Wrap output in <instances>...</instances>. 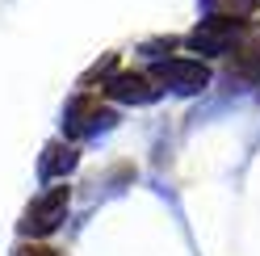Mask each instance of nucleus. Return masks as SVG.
<instances>
[{"label": "nucleus", "mask_w": 260, "mask_h": 256, "mask_svg": "<svg viewBox=\"0 0 260 256\" xmlns=\"http://www.w3.org/2000/svg\"><path fill=\"white\" fill-rule=\"evenodd\" d=\"M105 88L113 92V97H122V101H151V97H159V84L151 76H143V72H122V76H113Z\"/></svg>", "instance_id": "obj_3"}, {"label": "nucleus", "mask_w": 260, "mask_h": 256, "mask_svg": "<svg viewBox=\"0 0 260 256\" xmlns=\"http://www.w3.org/2000/svg\"><path fill=\"white\" fill-rule=\"evenodd\" d=\"M101 118H109V109H101L96 101H84V97H80V101L72 105V131H76V135H80V131H92Z\"/></svg>", "instance_id": "obj_4"}, {"label": "nucleus", "mask_w": 260, "mask_h": 256, "mask_svg": "<svg viewBox=\"0 0 260 256\" xmlns=\"http://www.w3.org/2000/svg\"><path fill=\"white\" fill-rule=\"evenodd\" d=\"M68 202H72V189L68 185H55V189H46L42 198H34L25 206V218H21V231L25 235H51L63 214H68Z\"/></svg>", "instance_id": "obj_1"}, {"label": "nucleus", "mask_w": 260, "mask_h": 256, "mask_svg": "<svg viewBox=\"0 0 260 256\" xmlns=\"http://www.w3.org/2000/svg\"><path fill=\"white\" fill-rule=\"evenodd\" d=\"M159 80H168L176 92H198V88H206L210 72H206V63H198V59H168L164 68H159Z\"/></svg>", "instance_id": "obj_2"}, {"label": "nucleus", "mask_w": 260, "mask_h": 256, "mask_svg": "<svg viewBox=\"0 0 260 256\" xmlns=\"http://www.w3.org/2000/svg\"><path fill=\"white\" fill-rule=\"evenodd\" d=\"M21 256H59V252L46 248V244H29V248H21Z\"/></svg>", "instance_id": "obj_5"}]
</instances>
